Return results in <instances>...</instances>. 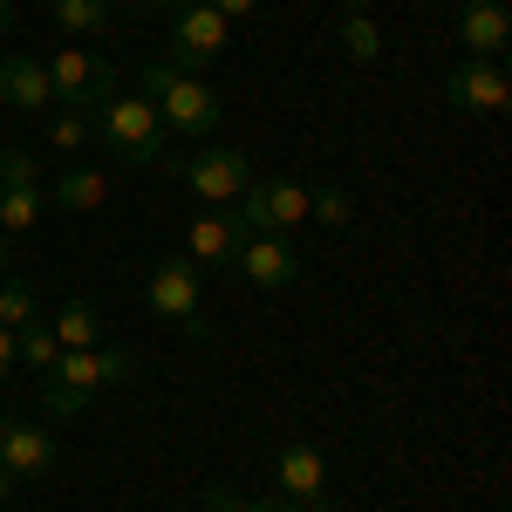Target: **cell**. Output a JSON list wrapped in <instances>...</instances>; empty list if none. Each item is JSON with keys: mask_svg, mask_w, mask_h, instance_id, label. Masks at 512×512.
Here are the masks:
<instances>
[{"mask_svg": "<svg viewBox=\"0 0 512 512\" xmlns=\"http://www.w3.org/2000/svg\"><path fill=\"white\" fill-rule=\"evenodd\" d=\"M205 512H287V506H260V499H239L233 485H205Z\"/></svg>", "mask_w": 512, "mask_h": 512, "instance_id": "25", "label": "cell"}, {"mask_svg": "<svg viewBox=\"0 0 512 512\" xmlns=\"http://www.w3.org/2000/svg\"><path fill=\"white\" fill-rule=\"evenodd\" d=\"M342 7H349V14H369V0H342Z\"/></svg>", "mask_w": 512, "mask_h": 512, "instance_id": "31", "label": "cell"}, {"mask_svg": "<svg viewBox=\"0 0 512 512\" xmlns=\"http://www.w3.org/2000/svg\"><path fill=\"white\" fill-rule=\"evenodd\" d=\"M41 69H48V89H55V110H82V117H96V110L117 96L110 62H96V55H82V48H55Z\"/></svg>", "mask_w": 512, "mask_h": 512, "instance_id": "5", "label": "cell"}, {"mask_svg": "<svg viewBox=\"0 0 512 512\" xmlns=\"http://www.w3.org/2000/svg\"><path fill=\"white\" fill-rule=\"evenodd\" d=\"M233 274L253 280L260 294H280V287L301 280V246L287 233H246V246L233 253Z\"/></svg>", "mask_w": 512, "mask_h": 512, "instance_id": "11", "label": "cell"}, {"mask_svg": "<svg viewBox=\"0 0 512 512\" xmlns=\"http://www.w3.org/2000/svg\"><path fill=\"white\" fill-rule=\"evenodd\" d=\"M110 198V178L103 171H89V164H76V171H62L55 178V205H69V212H96Z\"/></svg>", "mask_w": 512, "mask_h": 512, "instance_id": "18", "label": "cell"}, {"mask_svg": "<svg viewBox=\"0 0 512 512\" xmlns=\"http://www.w3.org/2000/svg\"><path fill=\"white\" fill-rule=\"evenodd\" d=\"M14 369V328H0V376Z\"/></svg>", "mask_w": 512, "mask_h": 512, "instance_id": "28", "label": "cell"}, {"mask_svg": "<svg viewBox=\"0 0 512 512\" xmlns=\"http://www.w3.org/2000/svg\"><path fill=\"white\" fill-rule=\"evenodd\" d=\"M144 103L164 117V130L171 137H212L219 130V89H205L198 76H185V69H171V62H144Z\"/></svg>", "mask_w": 512, "mask_h": 512, "instance_id": "3", "label": "cell"}, {"mask_svg": "<svg viewBox=\"0 0 512 512\" xmlns=\"http://www.w3.org/2000/svg\"><path fill=\"white\" fill-rule=\"evenodd\" d=\"M233 219L246 233H294L308 219V192L294 178H253L246 192L233 198Z\"/></svg>", "mask_w": 512, "mask_h": 512, "instance_id": "6", "label": "cell"}, {"mask_svg": "<svg viewBox=\"0 0 512 512\" xmlns=\"http://www.w3.org/2000/svg\"><path fill=\"white\" fill-rule=\"evenodd\" d=\"M274 485H280V506H287V512H335V506H328V465H321L315 444H301V437L280 444Z\"/></svg>", "mask_w": 512, "mask_h": 512, "instance_id": "9", "label": "cell"}, {"mask_svg": "<svg viewBox=\"0 0 512 512\" xmlns=\"http://www.w3.org/2000/svg\"><path fill=\"white\" fill-rule=\"evenodd\" d=\"M48 328H55L62 349H96V342H103V308H96V301H69Z\"/></svg>", "mask_w": 512, "mask_h": 512, "instance_id": "17", "label": "cell"}, {"mask_svg": "<svg viewBox=\"0 0 512 512\" xmlns=\"http://www.w3.org/2000/svg\"><path fill=\"white\" fill-rule=\"evenodd\" d=\"M0 103H7V110H28V117L55 110L48 69H41L35 55H0Z\"/></svg>", "mask_w": 512, "mask_h": 512, "instance_id": "15", "label": "cell"}, {"mask_svg": "<svg viewBox=\"0 0 512 512\" xmlns=\"http://www.w3.org/2000/svg\"><path fill=\"white\" fill-rule=\"evenodd\" d=\"M103 7H137V0H103Z\"/></svg>", "mask_w": 512, "mask_h": 512, "instance_id": "33", "label": "cell"}, {"mask_svg": "<svg viewBox=\"0 0 512 512\" xmlns=\"http://www.w3.org/2000/svg\"><path fill=\"white\" fill-rule=\"evenodd\" d=\"M0 465L14 472V485L21 478H48L55 472V437L41 431V424H21V417L0 410Z\"/></svg>", "mask_w": 512, "mask_h": 512, "instance_id": "13", "label": "cell"}, {"mask_svg": "<svg viewBox=\"0 0 512 512\" xmlns=\"http://www.w3.org/2000/svg\"><path fill=\"white\" fill-rule=\"evenodd\" d=\"M14 362H28L35 376H48V369L62 362V342H55V328H48V321H28V328H14Z\"/></svg>", "mask_w": 512, "mask_h": 512, "instance_id": "19", "label": "cell"}, {"mask_svg": "<svg viewBox=\"0 0 512 512\" xmlns=\"http://www.w3.org/2000/svg\"><path fill=\"white\" fill-rule=\"evenodd\" d=\"M130 376H137L130 349H62V362L41 376V410L48 417H76V410H89V396L117 390Z\"/></svg>", "mask_w": 512, "mask_h": 512, "instance_id": "2", "label": "cell"}, {"mask_svg": "<svg viewBox=\"0 0 512 512\" xmlns=\"http://www.w3.org/2000/svg\"><path fill=\"white\" fill-rule=\"evenodd\" d=\"M144 294H151V315H164L178 335H192V342L212 335V321L198 308V267L185 253H164L158 267H151V280H144Z\"/></svg>", "mask_w": 512, "mask_h": 512, "instance_id": "4", "label": "cell"}, {"mask_svg": "<svg viewBox=\"0 0 512 512\" xmlns=\"http://www.w3.org/2000/svg\"><path fill=\"white\" fill-rule=\"evenodd\" d=\"M178 7H198V0H137V14H178Z\"/></svg>", "mask_w": 512, "mask_h": 512, "instance_id": "27", "label": "cell"}, {"mask_svg": "<svg viewBox=\"0 0 512 512\" xmlns=\"http://www.w3.org/2000/svg\"><path fill=\"white\" fill-rule=\"evenodd\" d=\"M7 28H14V7H7V0H0V35H7Z\"/></svg>", "mask_w": 512, "mask_h": 512, "instance_id": "30", "label": "cell"}, {"mask_svg": "<svg viewBox=\"0 0 512 512\" xmlns=\"http://www.w3.org/2000/svg\"><path fill=\"white\" fill-rule=\"evenodd\" d=\"M48 192L35 178V151H0V233H35Z\"/></svg>", "mask_w": 512, "mask_h": 512, "instance_id": "10", "label": "cell"}, {"mask_svg": "<svg viewBox=\"0 0 512 512\" xmlns=\"http://www.w3.org/2000/svg\"><path fill=\"white\" fill-rule=\"evenodd\" d=\"M444 103H451L458 117H499V110H506V69L465 55V62L444 76Z\"/></svg>", "mask_w": 512, "mask_h": 512, "instance_id": "12", "label": "cell"}, {"mask_svg": "<svg viewBox=\"0 0 512 512\" xmlns=\"http://www.w3.org/2000/svg\"><path fill=\"white\" fill-rule=\"evenodd\" d=\"M48 21L62 35H103L110 28V7L103 0H48Z\"/></svg>", "mask_w": 512, "mask_h": 512, "instance_id": "20", "label": "cell"}, {"mask_svg": "<svg viewBox=\"0 0 512 512\" xmlns=\"http://www.w3.org/2000/svg\"><path fill=\"white\" fill-rule=\"evenodd\" d=\"M41 308H35V287L28 280H0V328H28Z\"/></svg>", "mask_w": 512, "mask_h": 512, "instance_id": "22", "label": "cell"}, {"mask_svg": "<svg viewBox=\"0 0 512 512\" xmlns=\"http://www.w3.org/2000/svg\"><path fill=\"white\" fill-rule=\"evenodd\" d=\"M178 178H185L205 205H233V198L253 185V158H246V151H233V144H212V151L178 158Z\"/></svg>", "mask_w": 512, "mask_h": 512, "instance_id": "8", "label": "cell"}, {"mask_svg": "<svg viewBox=\"0 0 512 512\" xmlns=\"http://www.w3.org/2000/svg\"><path fill=\"white\" fill-rule=\"evenodd\" d=\"M308 212H315L321 226H349V192H342V185H321V192L308 198Z\"/></svg>", "mask_w": 512, "mask_h": 512, "instance_id": "24", "label": "cell"}, {"mask_svg": "<svg viewBox=\"0 0 512 512\" xmlns=\"http://www.w3.org/2000/svg\"><path fill=\"white\" fill-rule=\"evenodd\" d=\"M335 41H342V55H349V62H376V55H383V35H376V21H369V14H342Z\"/></svg>", "mask_w": 512, "mask_h": 512, "instance_id": "21", "label": "cell"}, {"mask_svg": "<svg viewBox=\"0 0 512 512\" xmlns=\"http://www.w3.org/2000/svg\"><path fill=\"white\" fill-rule=\"evenodd\" d=\"M458 41H465V55H478V62H499V48L512 41L506 0H465L458 7Z\"/></svg>", "mask_w": 512, "mask_h": 512, "instance_id": "14", "label": "cell"}, {"mask_svg": "<svg viewBox=\"0 0 512 512\" xmlns=\"http://www.w3.org/2000/svg\"><path fill=\"white\" fill-rule=\"evenodd\" d=\"M185 246H192V267H198V274H205V267H233V253L246 246V226H239L233 212H205V219H192Z\"/></svg>", "mask_w": 512, "mask_h": 512, "instance_id": "16", "label": "cell"}, {"mask_svg": "<svg viewBox=\"0 0 512 512\" xmlns=\"http://www.w3.org/2000/svg\"><path fill=\"white\" fill-rule=\"evenodd\" d=\"M103 144H110V158L130 164V171H178V137L164 130V117L144 103V96H110L103 103Z\"/></svg>", "mask_w": 512, "mask_h": 512, "instance_id": "1", "label": "cell"}, {"mask_svg": "<svg viewBox=\"0 0 512 512\" xmlns=\"http://www.w3.org/2000/svg\"><path fill=\"white\" fill-rule=\"evenodd\" d=\"M89 130H96V123L82 117V110H48V144H55V151H82Z\"/></svg>", "mask_w": 512, "mask_h": 512, "instance_id": "23", "label": "cell"}, {"mask_svg": "<svg viewBox=\"0 0 512 512\" xmlns=\"http://www.w3.org/2000/svg\"><path fill=\"white\" fill-rule=\"evenodd\" d=\"M205 7H212V14H226V21H239V14H253L260 0H205Z\"/></svg>", "mask_w": 512, "mask_h": 512, "instance_id": "26", "label": "cell"}, {"mask_svg": "<svg viewBox=\"0 0 512 512\" xmlns=\"http://www.w3.org/2000/svg\"><path fill=\"white\" fill-rule=\"evenodd\" d=\"M226 35H233V21L212 14L205 0H198V7H178V14H171V48H164V62L185 69V76H198L205 62L226 55Z\"/></svg>", "mask_w": 512, "mask_h": 512, "instance_id": "7", "label": "cell"}, {"mask_svg": "<svg viewBox=\"0 0 512 512\" xmlns=\"http://www.w3.org/2000/svg\"><path fill=\"white\" fill-rule=\"evenodd\" d=\"M7 499H14V472L0 465V506H7Z\"/></svg>", "mask_w": 512, "mask_h": 512, "instance_id": "29", "label": "cell"}, {"mask_svg": "<svg viewBox=\"0 0 512 512\" xmlns=\"http://www.w3.org/2000/svg\"><path fill=\"white\" fill-rule=\"evenodd\" d=\"M0 280H7V233H0Z\"/></svg>", "mask_w": 512, "mask_h": 512, "instance_id": "32", "label": "cell"}]
</instances>
